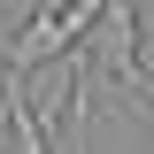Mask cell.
<instances>
[{
  "label": "cell",
  "mask_w": 154,
  "mask_h": 154,
  "mask_svg": "<svg viewBox=\"0 0 154 154\" xmlns=\"http://www.w3.org/2000/svg\"><path fill=\"white\" fill-rule=\"evenodd\" d=\"M0 93H8V146H16V154H54V146H46L38 108L23 100V85H8V77H0Z\"/></svg>",
  "instance_id": "cell-1"
}]
</instances>
